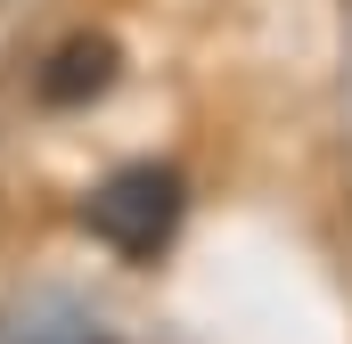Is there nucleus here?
<instances>
[{
	"instance_id": "1",
	"label": "nucleus",
	"mask_w": 352,
	"mask_h": 344,
	"mask_svg": "<svg viewBox=\"0 0 352 344\" xmlns=\"http://www.w3.org/2000/svg\"><path fill=\"white\" fill-rule=\"evenodd\" d=\"M180 222V180L164 164H123L98 197H90V238L115 246L123 262H148Z\"/></svg>"
},
{
	"instance_id": "2",
	"label": "nucleus",
	"mask_w": 352,
	"mask_h": 344,
	"mask_svg": "<svg viewBox=\"0 0 352 344\" xmlns=\"http://www.w3.org/2000/svg\"><path fill=\"white\" fill-rule=\"evenodd\" d=\"M107 74H115V50H107V41H74V50H58V66L41 74V98H50V107H74L90 90H107Z\"/></svg>"
},
{
	"instance_id": "3",
	"label": "nucleus",
	"mask_w": 352,
	"mask_h": 344,
	"mask_svg": "<svg viewBox=\"0 0 352 344\" xmlns=\"http://www.w3.org/2000/svg\"><path fill=\"white\" fill-rule=\"evenodd\" d=\"M0 344H90L82 328H8Z\"/></svg>"
}]
</instances>
